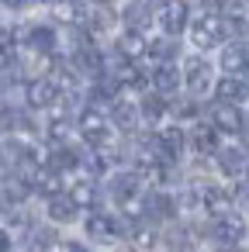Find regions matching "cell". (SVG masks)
I'll return each mask as SVG.
<instances>
[{"mask_svg":"<svg viewBox=\"0 0 249 252\" xmlns=\"http://www.w3.org/2000/svg\"><path fill=\"white\" fill-rule=\"evenodd\" d=\"M242 131H246V145H249V128H242Z\"/></svg>","mask_w":249,"mask_h":252,"instance_id":"35","label":"cell"},{"mask_svg":"<svg viewBox=\"0 0 249 252\" xmlns=\"http://www.w3.org/2000/svg\"><path fill=\"white\" fill-rule=\"evenodd\" d=\"M249 66V45H228L221 52V69L232 76V73H242Z\"/></svg>","mask_w":249,"mask_h":252,"instance_id":"13","label":"cell"},{"mask_svg":"<svg viewBox=\"0 0 249 252\" xmlns=\"http://www.w3.org/2000/svg\"><path fill=\"white\" fill-rule=\"evenodd\" d=\"M235 197H239V204H242V207H249V183H242V187L235 190Z\"/></svg>","mask_w":249,"mask_h":252,"instance_id":"31","label":"cell"},{"mask_svg":"<svg viewBox=\"0 0 249 252\" xmlns=\"http://www.w3.org/2000/svg\"><path fill=\"white\" fill-rule=\"evenodd\" d=\"M87 235L97 238V242H111V238L118 235V221L107 218V214H94V218L87 221Z\"/></svg>","mask_w":249,"mask_h":252,"instance_id":"12","label":"cell"},{"mask_svg":"<svg viewBox=\"0 0 249 252\" xmlns=\"http://www.w3.org/2000/svg\"><path fill=\"white\" fill-rule=\"evenodd\" d=\"M111 118H114V125L121 128V131H132L135 128V121H139V111L132 107V104H114V111H111Z\"/></svg>","mask_w":249,"mask_h":252,"instance_id":"24","label":"cell"},{"mask_svg":"<svg viewBox=\"0 0 249 252\" xmlns=\"http://www.w3.org/2000/svg\"><path fill=\"white\" fill-rule=\"evenodd\" d=\"M142 114H145L149 121H159V118H163V104H159V97H145V100H142Z\"/></svg>","mask_w":249,"mask_h":252,"instance_id":"29","label":"cell"},{"mask_svg":"<svg viewBox=\"0 0 249 252\" xmlns=\"http://www.w3.org/2000/svg\"><path fill=\"white\" fill-rule=\"evenodd\" d=\"M208 63L201 59V56H190L187 63H183V80H187V87L194 90V94H201L204 87H208Z\"/></svg>","mask_w":249,"mask_h":252,"instance_id":"9","label":"cell"},{"mask_svg":"<svg viewBox=\"0 0 249 252\" xmlns=\"http://www.w3.org/2000/svg\"><path fill=\"white\" fill-rule=\"evenodd\" d=\"M76 66H80L83 73H90V76H101V73H104L101 52H97V49H90V45H83V49L76 52Z\"/></svg>","mask_w":249,"mask_h":252,"instance_id":"19","label":"cell"},{"mask_svg":"<svg viewBox=\"0 0 249 252\" xmlns=\"http://www.w3.org/2000/svg\"><path fill=\"white\" fill-rule=\"evenodd\" d=\"M246 94H249V87L239 80V76H225V80H218V87H214V97H218V104H239V100H246Z\"/></svg>","mask_w":249,"mask_h":252,"instance_id":"8","label":"cell"},{"mask_svg":"<svg viewBox=\"0 0 249 252\" xmlns=\"http://www.w3.org/2000/svg\"><path fill=\"white\" fill-rule=\"evenodd\" d=\"M194 149L197 152H214V128H197L194 131Z\"/></svg>","mask_w":249,"mask_h":252,"instance_id":"28","label":"cell"},{"mask_svg":"<svg viewBox=\"0 0 249 252\" xmlns=\"http://www.w3.org/2000/svg\"><path fill=\"white\" fill-rule=\"evenodd\" d=\"M21 4H28V0H4V7H21Z\"/></svg>","mask_w":249,"mask_h":252,"instance_id":"34","label":"cell"},{"mask_svg":"<svg viewBox=\"0 0 249 252\" xmlns=\"http://www.w3.org/2000/svg\"><path fill=\"white\" fill-rule=\"evenodd\" d=\"M187 18H190V7L183 4V0H166L156 21H159V28L173 38V35H180V32L187 28Z\"/></svg>","mask_w":249,"mask_h":252,"instance_id":"2","label":"cell"},{"mask_svg":"<svg viewBox=\"0 0 249 252\" xmlns=\"http://www.w3.org/2000/svg\"><path fill=\"white\" fill-rule=\"evenodd\" d=\"M221 38H225L221 18H197V21L190 25V42H194L197 49H214Z\"/></svg>","mask_w":249,"mask_h":252,"instance_id":"1","label":"cell"},{"mask_svg":"<svg viewBox=\"0 0 249 252\" xmlns=\"http://www.w3.org/2000/svg\"><path fill=\"white\" fill-rule=\"evenodd\" d=\"M28 187L38 190V193H45V197H56V193H59V176L49 173V169H42V173H35V176L28 180Z\"/></svg>","mask_w":249,"mask_h":252,"instance_id":"22","label":"cell"},{"mask_svg":"<svg viewBox=\"0 0 249 252\" xmlns=\"http://www.w3.org/2000/svg\"><path fill=\"white\" fill-rule=\"evenodd\" d=\"M121 18H125L128 32H139L142 35V28L149 25V4H145V0H132V4L121 11Z\"/></svg>","mask_w":249,"mask_h":252,"instance_id":"14","label":"cell"},{"mask_svg":"<svg viewBox=\"0 0 249 252\" xmlns=\"http://www.w3.org/2000/svg\"><path fill=\"white\" fill-rule=\"evenodd\" d=\"M0 252H11V235L0 231Z\"/></svg>","mask_w":249,"mask_h":252,"instance_id":"32","label":"cell"},{"mask_svg":"<svg viewBox=\"0 0 249 252\" xmlns=\"http://www.w3.org/2000/svg\"><path fill=\"white\" fill-rule=\"evenodd\" d=\"M52 45H56V35L49 28H32L28 32V49L32 52H52Z\"/></svg>","mask_w":249,"mask_h":252,"instance_id":"23","label":"cell"},{"mask_svg":"<svg viewBox=\"0 0 249 252\" xmlns=\"http://www.w3.org/2000/svg\"><path fill=\"white\" fill-rule=\"evenodd\" d=\"M214 238L218 242H225V245H239L242 238H246V221L239 218V214H218V221H214Z\"/></svg>","mask_w":249,"mask_h":252,"instance_id":"5","label":"cell"},{"mask_svg":"<svg viewBox=\"0 0 249 252\" xmlns=\"http://www.w3.org/2000/svg\"><path fill=\"white\" fill-rule=\"evenodd\" d=\"M145 52H152L156 59H173V56H177V42H173V38H156V42H149Z\"/></svg>","mask_w":249,"mask_h":252,"instance_id":"27","label":"cell"},{"mask_svg":"<svg viewBox=\"0 0 249 252\" xmlns=\"http://www.w3.org/2000/svg\"><path fill=\"white\" fill-rule=\"evenodd\" d=\"M118 252H135V249H118Z\"/></svg>","mask_w":249,"mask_h":252,"instance_id":"36","label":"cell"},{"mask_svg":"<svg viewBox=\"0 0 249 252\" xmlns=\"http://www.w3.org/2000/svg\"><path fill=\"white\" fill-rule=\"evenodd\" d=\"M66 197H70L76 207H94V204H97V187H94V183H76Z\"/></svg>","mask_w":249,"mask_h":252,"instance_id":"25","label":"cell"},{"mask_svg":"<svg viewBox=\"0 0 249 252\" xmlns=\"http://www.w3.org/2000/svg\"><path fill=\"white\" fill-rule=\"evenodd\" d=\"M76 166V152L73 149H52V156H49V162H45V169L49 173H63V169H73Z\"/></svg>","mask_w":249,"mask_h":252,"instance_id":"21","label":"cell"},{"mask_svg":"<svg viewBox=\"0 0 249 252\" xmlns=\"http://www.w3.org/2000/svg\"><path fill=\"white\" fill-rule=\"evenodd\" d=\"M194 197H197V204H201L204 211H211V214H228V190H221L218 183H201V187L194 190Z\"/></svg>","mask_w":249,"mask_h":252,"instance_id":"4","label":"cell"},{"mask_svg":"<svg viewBox=\"0 0 249 252\" xmlns=\"http://www.w3.org/2000/svg\"><path fill=\"white\" fill-rule=\"evenodd\" d=\"M173 111H177V114H180V118H190V114H194V111H197V104H194V100H180V104H177V107H173Z\"/></svg>","mask_w":249,"mask_h":252,"instance_id":"30","label":"cell"},{"mask_svg":"<svg viewBox=\"0 0 249 252\" xmlns=\"http://www.w3.org/2000/svg\"><path fill=\"white\" fill-rule=\"evenodd\" d=\"M52 11H56V18L66 21V25H76V21L83 18V11H80L76 0H52Z\"/></svg>","mask_w":249,"mask_h":252,"instance_id":"26","label":"cell"},{"mask_svg":"<svg viewBox=\"0 0 249 252\" xmlns=\"http://www.w3.org/2000/svg\"><path fill=\"white\" fill-rule=\"evenodd\" d=\"M97 4H111V0H97Z\"/></svg>","mask_w":249,"mask_h":252,"instance_id":"37","label":"cell"},{"mask_svg":"<svg viewBox=\"0 0 249 252\" xmlns=\"http://www.w3.org/2000/svg\"><path fill=\"white\" fill-rule=\"evenodd\" d=\"M156 149H159L163 159H177L180 149H183V131H180V128H163V131L156 135Z\"/></svg>","mask_w":249,"mask_h":252,"instance_id":"11","label":"cell"},{"mask_svg":"<svg viewBox=\"0 0 249 252\" xmlns=\"http://www.w3.org/2000/svg\"><path fill=\"white\" fill-rule=\"evenodd\" d=\"M56 245H59V238H56L52 228H32V235H28V249L32 252H49Z\"/></svg>","mask_w":249,"mask_h":252,"instance_id":"20","label":"cell"},{"mask_svg":"<svg viewBox=\"0 0 249 252\" xmlns=\"http://www.w3.org/2000/svg\"><path fill=\"white\" fill-rule=\"evenodd\" d=\"M80 131H83V138H87L90 145H97V149H104V145L111 142V128H107L104 114H97V111H87V114L80 118Z\"/></svg>","mask_w":249,"mask_h":252,"instance_id":"3","label":"cell"},{"mask_svg":"<svg viewBox=\"0 0 249 252\" xmlns=\"http://www.w3.org/2000/svg\"><path fill=\"white\" fill-rule=\"evenodd\" d=\"M66 252H90V249H87V245H80V242H70V249H66Z\"/></svg>","mask_w":249,"mask_h":252,"instance_id":"33","label":"cell"},{"mask_svg":"<svg viewBox=\"0 0 249 252\" xmlns=\"http://www.w3.org/2000/svg\"><path fill=\"white\" fill-rule=\"evenodd\" d=\"M152 87H156V94H177L180 73H177L173 66H159V69L152 73Z\"/></svg>","mask_w":249,"mask_h":252,"instance_id":"16","label":"cell"},{"mask_svg":"<svg viewBox=\"0 0 249 252\" xmlns=\"http://www.w3.org/2000/svg\"><path fill=\"white\" fill-rule=\"evenodd\" d=\"M145 49H149V42H145L139 32H125V35L118 38V56H121L125 63L142 59V56H145Z\"/></svg>","mask_w":249,"mask_h":252,"instance_id":"10","label":"cell"},{"mask_svg":"<svg viewBox=\"0 0 249 252\" xmlns=\"http://www.w3.org/2000/svg\"><path fill=\"white\" fill-rule=\"evenodd\" d=\"M76 211H80V207H76V204H73L66 193L49 197V214H52L56 221H73V218H76Z\"/></svg>","mask_w":249,"mask_h":252,"instance_id":"18","label":"cell"},{"mask_svg":"<svg viewBox=\"0 0 249 252\" xmlns=\"http://www.w3.org/2000/svg\"><path fill=\"white\" fill-rule=\"evenodd\" d=\"M135 193H139V176H135V173H118V176L111 180V197H114V200L125 204V200H132Z\"/></svg>","mask_w":249,"mask_h":252,"instance_id":"15","label":"cell"},{"mask_svg":"<svg viewBox=\"0 0 249 252\" xmlns=\"http://www.w3.org/2000/svg\"><path fill=\"white\" fill-rule=\"evenodd\" d=\"M211 125H214V131L235 135V131H242V114H239V107H232V104H218V107L211 111Z\"/></svg>","mask_w":249,"mask_h":252,"instance_id":"7","label":"cell"},{"mask_svg":"<svg viewBox=\"0 0 249 252\" xmlns=\"http://www.w3.org/2000/svg\"><path fill=\"white\" fill-rule=\"evenodd\" d=\"M218 166H221V173L235 176V173L246 169V152H242V149H221V152H218Z\"/></svg>","mask_w":249,"mask_h":252,"instance_id":"17","label":"cell"},{"mask_svg":"<svg viewBox=\"0 0 249 252\" xmlns=\"http://www.w3.org/2000/svg\"><path fill=\"white\" fill-rule=\"evenodd\" d=\"M25 100H28V107H52L59 100V87L52 80H32L25 87Z\"/></svg>","mask_w":249,"mask_h":252,"instance_id":"6","label":"cell"}]
</instances>
